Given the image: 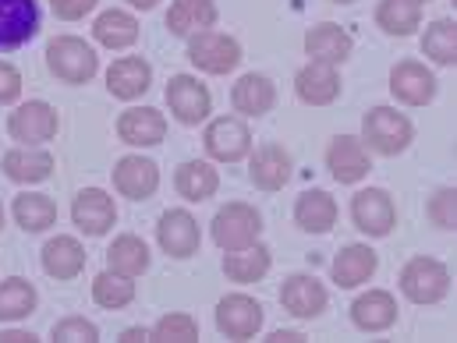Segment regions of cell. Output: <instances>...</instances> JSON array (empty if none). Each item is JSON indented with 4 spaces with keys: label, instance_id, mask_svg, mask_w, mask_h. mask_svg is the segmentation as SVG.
I'll list each match as a JSON object with an SVG mask.
<instances>
[{
    "label": "cell",
    "instance_id": "1",
    "mask_svg": "<svg viewBox=\"0 0 457 343\" xmlns=\"http://www.w3.org/2000/svg\"><path fill=\"white\" fill-rule=\"evenodd\" d=\"M46 64H50V71H54L61 82H68V86H86V82L96 75L100 57H96V50H93L86 39H79V36H57V39L46 46Z\"/></svg>",
    "mask_w": 457,
    "mask_h": 343
},
{
    "label": "cell",
    "instance_id": "2",
    "mask_svg": "<svg viewBox=\"0 0 457 343\" xmlns=\"http://www.w3.org/2000/svg\"><path fill=\"white\" fill-rule=\"evenodd\" d=\"M401 290H404V298L415 301V305H436V301H444L447 290H451V273H447L444 262L419 255V258H411V262L404 265V273H401Z\"/></svg>",
    "mask_w": 457,
    "mask_h": 343
},
{
    "label": "cell",
    "instance_id": "3",
    "mask_svg": "<svg viewBox=\"0 0 457 343\" xmlns=\"http://www.w3.org/2000/svg\"><path fill=\"white\" fill-rule=\"evenodd\" d=\"M361 135L376 152L397 156L411 142V120L404 114H397V110H390V107H372L361 120Z\"/></svg>",
    "mask_w": 457,
    "mask_h": 343
},
{
    "label": "cell",
    "instance_id": "4",
    "mask_svg": "<svg viewBox=\"0 0 457 343\" xmlns=\"http://www.w3.org/2000/svg\"><path fill=\"white\" fill-rule=\"evenodd\" d=\"M188 61L199 68V71H210V75H228L237 68V61H241V46L224 36V32H210V29H203V32H195L192 39H188Z\"/></svg>",
    "mask_w": 457,
    "mask_h": 343
},
{
    "label": "cell",
    "instance_id": "5",
    "mask_svg": "<svg viewBox=\"0 0 457 343\" xmlns=\"http://www.w3.org/2000/svg\"><path fill=\"white\" fill-rule=\"evenodd\" d=\"M259 230H262L259 213L252 206H245V202H230V206H224L213 216V241L224 251H237V248L255 244L259 241Z\"/></svg>",
    "mask_w": 457,
    "mask_h": 343
},
{
    "label": "cell",
    "instance_id": "6",
    "mask_svg": "<svg viewBox=\"0 0 457 343\" xmlns=\"http://www.w3.org/2000/svg\"><path fill=\"white\" fill-rule=\"evenodd\" d=\"M351 220L369 237H386L397 224V209H394V202L383 188H365L351 202Z\"/></svg>",
    "mask_w": 457,
    "mask_h": 343
},
{
    "label": "cell",
    "instance_id": "7",
    "mask_svg": "<svg viewBox=\"0 0 457 343\" xmlns=\"http://www.w3.org/2000/svg\"><path fill=\"white\" fill-rule=\"evenodd\" d=\"M217 330L230 340H252L262 330V305L248 294H230L217 305Z\"/></svg>",
    "mask_w": 457,
    "mask_h": 343
},
{
    "label": "cell",
    "instance_id": "8",
    "mask_svg": "<svg viewBox=\"0 0 457 343\" xmlns=\"http://www.w3.org/2000/svg\"><path fill=\"white\" fill-rule=\"evenodd\" d=\"M39 32L36 0H0V53L25 46Z\"/></svg>",
    "mask_w": 457,
    "mask_h": 343
},
{
    "label": "cell",
    "instance_id": "9",
    "mask_svg": "<svg viewBox=\"0 0 457 343\" xmlns=\"http://www.w3.org/2000/svg\"><path fill=\"white\" fill-rule=\"evenodd\" d=\"M167 107L170 114L178 117L181 124H199L210 117V107H213V96L210 89L192 78V75H174L170 86H167Z\"/></svg>",
    "mask_w": 457,
    "mask_h": 343
},
{
    "label": "cell",
    "instance_id": "10",
    "mask_svg": "<svg viewBox=\"0 0 457 343\" xmlns=\"http://www.w3.org/2000/svg\"><path fill=\"white\" fill-rule=\"evenodd\" d=\"M390 93L408 103V107H426L433 96H436V78L426 64L419 61H401L394 71H390Z\"/></svg>",
    "mask_w": 457,
    "mask_h": 343
},
{
    "label": "cell",
    "instance_id": "11",
    "mask_svg": "<svg viewBox=\"0 0 457 343\" xmlns=\"http://www.w3.org/2000/svg\"><path fill=\"white\" fill-rule=\"evenodd\" d=\"M7 131H11V138L29 142V145L50 142V138L57 135V110H54L50 103H43V100L21 103V107L11 114V120H7Z\"/></svg>",
    "mask_w": 457,
    "mask_h": 343
},
{
    "label": "cell",
    "instance_id": "12",
    "mask_svg": "<svg viewBox=\"0 0 457 343\" xmlns=\"http://www.w3.org/2000/svg\"><path fill=\"white\" fill-rule=\"evenodd\" d=\"M206 152L213 156V159H220V163H237V159H245L248 156V149H252V135H248V127L237 120V117H220V120H213L210 127H206Z\"/></svg>",
    "mask_w": 457,
    "mask_h": 343
},
{
    "label": "cell",
    "instance_id": "13",
    "mask_svg": "<svg viewBox=\"0 0 457 343\" xmlns=\"http://www.w3.org/2000/svg\"><path fill=\"white\" fill-rule=\"evenodd\" d=\"M156 237H160V248H163L167 255H174V258L195 255V251H199V241H203L195 216L185 213V209L163 213V216H160V227H156Z\"/></svg>",
    "mask_w": 457,
    "mask_h": 343
},
{
    "label": "cell",
    "instance_id": "14",
    "mask_svg": "<svg viewBox=\"0 0 457 343\" xmlns=\"http://www.w3.org/2000/svg\"><path fill=\"white\" fill-rule=\"evenodd\" d=\"M114 184L124 199L142 202L160 188V167L145 156H124L114 167Z\"/></svg>",
    "mask_w": 457,
    "mask_h": 343
},
{
    "label": "cell",
    "instance_id": "15",
    "mask_svg": "<svg viewBox=\"0 0 457 343\" xmlns=\"http://www.w3.org/2000/svg\"><path fill=\"white\" fill-rule=\"evenodd\" d=\"M295 89H298V100H305L309 107H327L341 96V78L334 71V64H323V61H312L298 71L295 78Z\"/></svg>",
    "mask_w": 457,
    "mask_h": 343
},
{
    "label": "cell",
    "instance_id": "16",
    "mask_svg": "<svg viewBox=\"0 0 457 343\" xmlns=\"http://www.w3.org/2000/svg\"><path fill=\"white\" fill-rule=\"evenodd\" d=\"M280 305H284L291 315H298V319H316V315L327 308V290H323V283H320L316 276L298 273V276H291V280L280 287Z\"/></svg>",
    "mask_w": 457,
    "mask_h": 343
},
{
    "label": "cell",
    "instance_id": "17",
    "mask_svg": "<svg viewBox=\"0 0 457 343\" xmlns=\"http://www.w3.org/2000/svg\"><path fill=\"white\" fill-rule=\"evenodd\" d=\"M71 216H75L79 230L100 237V233H107V230L114 227L117 220L114 199L107 192H100V188H86V192H79V199L71 206Z\"/></svg>",
    "mask_w": 457,
    "mask_h": 343
},
{
    "label": "cell",
    "instance_id": "18",
    "mask_svg": "<svg viewBox=\"0 0 457 343\" xmlns=\"http://www.w3.org/2000/svg\"><path fill=\"white\" fill-rule=\"evenodd\" d=\"M117 135H120V142H128V145H160L163 142V135H167V120L160 110H153V107H131V110H124L120 120H117Z\"/></svg>",
    "mask_w": 457,
    "mask_h": 343
},
{
    "label": "cell",
    "instance_id": "19",
    "mask_svg": "<svg viewBox=\"0 0 457 343\" xmlns=\"http://www.w3.org/2000/svg\"><path fill=\"white\" fill-rule=\"evenodd\" d=\"M327 167L341 184H358L369 174V152L358 138L341 135V138H334V145L327 152Z\"/></svg>",
    "mask_w": 457,
    "mask_h": 343
},
{
    "label": "cell",
    "instance_id": "20",
    "mask_svg": "<svg viewBox=\"0 0 457 343\" xmlns=\"http://www.w3.org/2000/svg\"><path fill=\"white\" fill-rule=\"evenodd\" d=\"M351 323L365 333H379L390 330L397 323V301L386 290H369L351 305Z\"/></svg>",
    "mask_w": 457,
    "mask_h": 343
},
{
    "label": "cell",
    "instance_id": "21",
    "mask_svg": "<svg viewBox=\"0 0 457 343\" xmlns=\"http://www.w3.org/2000/svg\"><path fill=\"white\" fill-rule=\"evenodd\" d=\"M248 174H252L255 188L277 192V188H284L291 181V156L280 145H262V149H255V156L248 163Z\"/></svg>",
    "mask_w": 457,
    "mask_h": 343
},
{
    "label": "cell",
    "instance_id": "22",
    "mask_svg": "<svg viewBox=\"0 0 457 343\" xmlns=\"http://www.w3.org/2000/svg\"><path fill=\"white\" fill-rule=\"evenodd\" d=\"M351 46H354L351 36L344 32L341 25H334V21H323V25L309 29V36H305L309 57L312 61H323V64H344L351 57Z\"/></svg>",
    "mask_w": 457,
    "mask_h": 343
},
{
    "label": "cell",
    "instance_id": "23",
    "mask_svg": "<svg viewBox=\"0 0 457 343\" xmlns=\"http://www.w3.org/2000/svg\"><path fill=\"white\" fill-rule=\"evenodd\" d=\"M376 265H379V258H376V251L369 244H347L341 255L334 258L330 273H334L337 287H358V283H365L376 273Z\"/></svg>",
    "mask_w": 457,
    "mask_h": 343
},
{
    "label": "cell",
    "instance_id": "24",
    "mask_svg": "<svg viewBox=\"0 0 457 343\" xmlns=\"http://www.w3.org/2000/svg\"><path fill=\"white\" fill-rule=\"evenodd\" d=\"M86 265V248L75 237H54L43 248V269L54 280H75Z\"/></svg>",
    "mask_w": 457,
    "mask_h": 343
},
{
    "label": "cell",
    "instance_id": "25",
    "mask_svg": "<svg viewBox=\"0 0 457 343\" xmlns=\"http://www.w3.org/2000/svg\"><path fill=\"white\" fill-rule=\"evenodd\" d=\"M149 78H153V71H149V64L142 57H120L107 71V89L114 93L117 100H135V96H142L149 89Z\"/></svg>",
    "mask_w": 457,
    "mask_h": 343
},
{
    "label": "cell",
    "instance_id": "26",
    "mask_svg": "<svg viewBox=\"0 0 457 343\" xmlns=\"http://www.w3.org/2000/svg\"><path fill=\"white\" fill-rule=\"evenodd\" d=\"M0 167H4V174H7L11 181H18V184H39V181L50 177L54 156L43 152V149H11Z\"/></svg>",
    "mask_w": 457,
    "mask_h": 343
},
{
    "label": "cell",
    "instance_id": "27",
    "mask_svg": "<svg viewBox=\"0 0 457 343\" xmlns=\"http://www.w3.org/2000/svg\"><path fill=\"white\" fill-rule=\"evenodd\" d=\"M295 220H298V227L309 230V233H327V230H334V224H337V202L330 199V192L312 188V192H305L298 199Z\"/></svg>",
    "mask_w": 457,
    "mask_h": 343
},
{
    "label": "cell",
    "instance_id": "28",
    "mask_svg": "<svg viewBox=\"0 0 457 343\" xmlns=\"http://www.w3.org/2000/svg\"><path fill=\"white\" fill-rule=\"evenodd\" d=\"M217 21V4L213 0H174L167 11V29L174 36H195Z\"/></svg>",
    "mask_w": 457,
    "mask_h": 343
},
{
    "label": "cell",
    "instance_id": "29",
    "mask_svg": "<svg viewBox=\"0 0 457 343\" xmlns=\"http://www.w3.org/2000/svg\"><path fill=\"white\" fill-rule=\"evenodd\" d=\"M230 103H234V110H241V114L259 117L277 103V89H273V82H270L266 75H245V78L234 86Z\"/></svg>",
    "mask_w": 457,
    "mask_h": 343
},
{
    "label": "cell",
    "instance_id": "30",
    "mask_svg": "<svg viewBox=\"0 0 457 343\" xmlns=\"http://www.w3.org/2000/svg\"><path fill=\"white\" fill-rule=\"evenodd\" d=\"M174 188L181 192V199L188 202H203L210 199L217 188H220V177L210 163H199V159H188L178 167V177H174Z\"/></svg>",
    "mask_w": 457,
    "mask_h": 343
},
{
    "label": "cell",
    "instance_id": "31",
    "mask_svg": "<svg viewBox=\"0 0 457 343\" xmlns=\"http://www.w3.org/2000/svg\"><path fill=\"white\" fill-rule=\"evenodd\" d=\"M224 273H228L234 283H255V280H262V276L270 273V248L248 244V248L228 251Z\"/></svg>",
    "mask_w": 457,
    "mask_h": 343
},
{
    "label": "cell",
    "instance_id": "32",
    "mask_svg": "<svg viewBox=\"0 0 457 343\" xmlns=\"http://www.w3.org/2000/svg\"><path fill=\"white\" fill-rule=\"evenodd\" d=\"M376 21L390 36H411L422 25V4H415V0H383L376 7Z\"/></svg>",
    "mask_w": 457,
    "mask_h": 343
},
{
    "label": "cell",
    "instance_id": "33",
    "mask_svg": "<svg viewBox=\"0 0 457 343\" xmlns=\"http://www.w3.org/2000/svg\"><path fill=\"white\" fill-rule=\"evenodd\" d=\"M93 36H96V43H104L111 50H124L138 39V21L128 11H104L93 25Z\"/></svg>",
    "mask_w": 457,
    "mask_h": 343
},
{
    "label": "cell",
    "instance_id": "34",
    "mask_svg": "<svg viewBox=\"0 0 457 343\" xmlns=\"http://www.w3.org/2000/svg\"><path fill=\"white\" fill-rule=\"evenodd\" d=\"M107 262H111V269L120 273V276H138V273L149 269V248H145L142 237L124 233V237H117L114 244H111Z\"/></svg>",
    "mask_w": 457,
    "mask_h": 343
},
{
    "label": "cell",
    "instance_id": "35",
    "mask_svg": "<svg viewBox=\"0 0 457 343\" xmlns=\"http://www.w3.org/2000/svg\"><path fill=\"white\" fill-rule=\"evenodd\" d=\"M36 308V290L29 280L11 276L0 283V323H18Z\"/></svg>",
    "mask_w": 457,
    "mask_h": 343
},
{
    "label": "cell",
    "instance_id": "36",
    "mask_svg": "<svg viewBox=\"0 0 457 343\" xmlns=\"http://www.w3.org/2000/svg\"><path fill=\"white\" fill-rule=\"evenodd\" d=\"M14 220L25 230L39 233V230L57 224V206H54L46 195H29V192H25V195L14 199Z\"/></svg>",
    "mask_w": 457,
    "mask_h": 343
},
{
    "label": "cell",
    "instance_id": "37",
    "mask_svg": "<svg viewBox=\"0 0 457 343\" xmlns=\"http://www.w3.org/2000/svg\"><path fill=\"white\" fill-rule=\"evenodd\" d=\"M422 50L426 57H433L436 64H454L457 61V25L451 18H440L426 29L422 36Z\"/></svg>",
    "mask_w": 457,
    "mask_h": 343
},
{
    "label": "cell",
    "instance_id": "38",
    "mask_svg": "<svg viewBox=\"0 0 457 343\" xmlns=\"http://www.w3.org/2000/svg\"><path fill=\"white\" fill-rule=\"evenodd\" d=\"M93 298L100 308H124L135 301V283H131V276H120L114 269H107L93 280Z\"/></svg>",
    "mask_w": 457,
    "mask_h": 343
},
{
    "label": "cell",
    "instance_id": "39",
    "mask_svg": "<svg viewBox=\"0 0 457 343\" xmlns=\"http://www.w3.org/2000/svg\"><path fill=\"white\" fill-rule=\"evenodd\" d=\"M149 337H153V340H163V343H192V340H199V326H195L192 315H185V312H170V315H163V319L153 326Z\"/></svg>",
    "mask_w": 457,
    "mask_h": 343
},
{
    "label": "cell",
    "instance_id": "40",
    "mask_svg": "<svg viewBox=\"0 0 457 343\" xmlns=\"http://www.w3.org/2000/svg\"><path fill=\"white\" fill-rule=\"evenodd\" d=\"M429 216L433 224L444 230H454L457 227V192L454 188H440L429 202Z\"/></svg>",
    "mask_w": 457,
    "mask_h": 343
},
{
    "label": "cell",
    "instance_id": "41",
    "mask_svg": "<svg viewBox=\"0 0 457 343\" xmlns=\"http://www.w3.org/2000/svg\"><path fill=\"white\" fill-rule=\"evenodd\" d=\"M54 340H64V343H93V340H100V330H96L93 323H86V319L71 315V319H64V323H57V326H54Z\"/></svg>",
    "mask_w": 457,
    "mask_h": 343
},
{
    "label": "cell",
    "instance_id": "42",
    "mask_svg": "<svg viewBox=\"0 0 457 343\" xmlns=\"http://www.w3.org/2000/svg\"><path fill=\"white\" fill-rule=\"evenodd\" d=\"M18 96H21V75L7 61H0V103H14Z\"/></svg>",
    "mask_w": 457,
    "mask_h": 343
},
{
    "label": "cell",
    "instance_id": "43",
    "mask_svg": "<svg viewBox=\"0 0 457 343\" xmlns=\"http://www.w3.org/2000/svg\"><path fill=\"white\" fill-rule=\"evenodd\" d=\"M50 7H54L57 18H64V21H79V18H86V14L96 7V0H50Z\"/></svg>",
    "mask_w": 457,
    "mask_h": 343
},
{
    "label": "cell",
    "instance_id": "44",
    "mask_svg": "<svg viewBox=\"0 0 457 343\" xmlns=\"http://www.w3.org/2000/svg\"><path fill=\"white\" fill-rule=\"evenodd\" d=\"M305 337L302 333H295V330H277V333H270V343H302Z\"/></svg>",
    "mask_w": 457,
    "mask_h": 343
},
{
    "label": "cell",
    "instance_id": "45",
    "mask_svg": "<svg viewBox=\"0 0 457 343\" xmlns=\"http://www.w3.org/2000/svg\"><path fill=\"white\" fill-rule=\"evenodd\" d=\"M32 333H21V330H11V333H0V343H32Z\"/></svg>",
    "mask_w": 457,
    "mask_h": 343
},
{
    "label": "cell",
    "instance_id": "46",
    "mask_svg": "<svg viewBox=\"0 0 457 343\" xmlns=\"http://www.w3.org/2000/svg\"><path fill=\"white\" fill-rule=\"evenodd\" d=\"M138 340H149V333H145V330H138V326L120 333V343H138Z\"/></svg>",
    "mask_w": 457,
    "mask_h": 343
},
{
    "label": "cell",
    "instance_id": "47",
    "mask_svg": "<svg viewBox=\"0 0 457 343\" xmlns=\"http://www.w3.org/2000/svg\"><path fill=\"white\" fill-rule=\"evenodd\" d=\"M128 4H135V7H142V11H149V7H156L160 0H128Z\"/></svg>",
    "mask_w": 457,
    "mask_h": 343
},
{
    "label": "cell",
    "instance_id": "48",
    "mask_svg": "<svg viewBox=\"0 0 457 343\" xmlns=\"http://www.w3.org/2000/svg\"><path fill=\"white\" fill-rule=\"evenodd\" d=\"M0 227H4V209H0Z\"/></svg>",
    "mask_w": 457,
    "mask_h": 343
},
{
    "label": "cell",
    "instance_id": "49",
    "mask_svg": "<svg viewBox=\"0 0 457 343\" xmlns=\"http://www.w3.org/2000/svg\"><path fill=\"white\" fill-rule=\"evenodd\" d=\"M337 4H354V0H337Z\"/></svg>",
    "mask_w": 457,
    "mask_h": 343
},
{
    "label": "cell",
    "instance_id": "50",
    "mask_svg": "<svg viewBox=\"0 0 457 343\" xmlns=\"http://www.w3.org/2000/svg\"><path fill=\"white\" fill-rule=\"evenodd\" d=\"M415 4H422V0H415Z\"/></svg>",
    "mask_w": 457,
    "mask_h": 343
}]
</instances>
